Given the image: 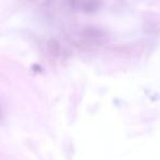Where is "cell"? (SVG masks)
<instances>
[{"label": "cell", "instance_id": "cell-1", "mask_svg": "<svg viewBox=\"0 0 160 160\" xmlns=\"http://www.w3.org/2000/svg\"><path fill=\"white\" fill-rule=\"evenodd\" d=\"M80 36L85 42L88 43H96L100 42L102 38L104 36V33L101 31L100 29H94V28H87V29L82 30Z\"/></svg>", "mask_w": 160, "mask_h": 160}, {"label": "cell", "instance_id": "cell-2", "mask_svg": "<svg viewBox=\"0 0 160 160\" xmlns=\"http://www.w3.org/2000/svg\"><path fill=\"white\" fill-rule=\"evenodd\" d=\"M69 7H72L73 9L81 10V11H96L98 10L100 3L99 2H87V1H73V2H67Z\"/></svg>", "mask_w": 160, "mask_h": 160}]
</instances>
